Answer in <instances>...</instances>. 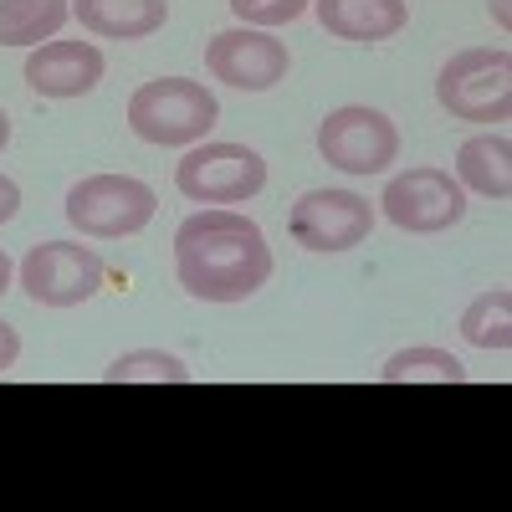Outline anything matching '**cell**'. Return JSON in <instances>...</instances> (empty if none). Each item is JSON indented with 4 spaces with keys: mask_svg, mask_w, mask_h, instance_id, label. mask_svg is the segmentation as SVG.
I'll return each instance as SVG.
<instances>
[{
    "mask_svg": "<svg viewBox=\"0 0 512 512\" xmlns=\"http://www.w3.org/2000/svg\"><path fill=\"white\" fill-rule=\"evenodd\" d=\"M175 277L200 303H246L272 277V246L241 210H200L175 231Z\"/></svg>",
    "mask_w": 512,
    "mask_h": 512,
    "instance_id": "6da1fadb",
    "label": "cell"
},
{
    "mask_svg": "<svg viewBox=\"0 0 512 512\" xmlns=\"http://www.w3.org/2000/svg\"><path fill=\"white\" fill-rule=\"evenodd\" d=\"M216 118H221V103L210 98L205 82H190V77L144 82V88L128 98V128H134L144 144H159V149L200 144L210 128H216Z\"/></svg>",
    "mask_w": 512,
    "mask_h": 512,
    "instance_id": "7a4b0ae2",
    "label": "cell"
},
{
    "mask_svg": "<svg viewBox=\"0 0 512 512\" xmlns=\"http://www.w3.org/2000/svg\"><path fill=\"white\" fill-rule=\"evenodd\" d=\"M436 98L461 123H507V113H512V57H507V47L456 52L436 77Z\"/></svg>",
    "mask_w": 512,
    "mask_h": 512,
    "instance_id": "3957f363",
    "label": "cell"
},
{
    "mask_svg": "<svg viewBox=\"0 0 512 512\" xmlns=\"http://www.w3.org/2000/svg\"><path fill=\"white\" fill-rule=\"evenodd\" d=\"M154 210H159L154 190L134 175H88L67 190V221L93 241H118L144 231Z\"/></svg>",
    "mask_w": 512,
    "mask_h": 512,
    "instance_id": "277c9868",
    "label": "cell"
},
{
    "mask_svg": "<svg viewBox=\"0 0 512 512\" xmlns=\"http://www.w3.org/2000/svg\"><path fill=\"white\" fill-rule=\"evenodd\" d=\"M175 185L195 205H241L262 195L267 159L246 144H200L175 164Z\"/></svg>",
    "mask_w": 512,
    "mask_h": 512,
    "instance_id": "5b68a950",
    "label": "cell"
},
{
    "mask_svg": "<svg viewBox=\"0 0 512 512\" xmlns=\"http://www.w3.org/2000/svg\"><path fill=\"white\" fill-rule=\"evenodd\" d=\"M108 282V262L93 246L77 241H41L21 262V287L41 308H77Z\"/></svg>",
    "mask_w": 512,
    "mask_h": 512,
    "instance_id": "8992f818",
    "label": "cell"
},
{
    "mask_svg": "<svg viewBox=\"0 0 512 512\" xmlns=\"http://www.w3.org/2000/svg\"><path fill=\"white\" fill-rule=\"evenodd\" d=\"M318 154L344 175H384L400 154V128L379 108L349 103L318 123Z\"/></svg>",
    "mask_w": 512,
    "mask_h": 512,
    "instance_id": "52a82bcc",
    "label": "cell"
},
{
    "mask_svg": "<svg viewBox=\"0 0 512 512\" xmlns=\"http://www.w3.org/2000/svg\"><path fill=\"white\" fill-rule=\"evenodd\" d=\"M384 216H390L400 231L410 236H441L451 226H461L466 216V190L436 164H415L405 175H395L379 195Z\"/></svg>",
    "mask_w": 512,
    "mask_h": 512,
    "instance_id": "ba28073f",
    "label": "cell"
},
{
    "mask_svg": "<svg viewBox=\"0 0 512 512\" xmlns=\"http://www.w3.org/2000/svg\"><path fill=\"white\" fill-rule=\"evenodd\" d=\"M205 67L216 72V82H226V88H241V93H267L277 88V82L287 77L292 57L277 36L256 31V26H236V31H221L210 36L205 47Z\"/></svg>",
    "mask_w": 512,
    "mask_h": 512,
    "instance_id": "9c48e42d",
    "label": "cell"
},
{
    "mask_svg": "<svg viewBox=\"0 0 512 512\" xmlns=\"http://www.w3.org/2000/svg\"><path fill=\"white\" fill-rule=\"evenodd\" d=\"M287 226L308 251H349L374 231V205L354 190H308L292 205Z\"/></svg>",
    "mask_w": 512,
    "mask_h": 512,
    "instance_id": "30bf717a",
    "label": "cell"
},
{
    "mask_svg": "<svg viewBox=\"0 0 512 512\" xmlns=\"http://www.w3.org/2000/svg\"><path fill=\"white\" fill-rule=\"evenodd\" d=\"M103 52L93 41H41L26 57V82L41 98H88L103 82Z\"/></svg>",
    "mask_w": 512,
    "mask_h": 512,
    "instance_id": "8fae6325",
    "label": "cell"
},
{
    "mask_svg": "<svg viewBox=\"0 0 512 512\" xmlns=\"http://www.w3.org/2000/svg\"><path fill=\"white\" fill-rule=\"evenodd\" d=\"M313 11L338 41H390L410 21L405 0H313Z\"/></svg>",
    "mask_w": 512,
    "mask_h": 512,
    "instance_id": "7c38bea8",
    "label": "cell"
},
{
    "mask_svg": "<svg viewBox=\"0 0 512 512\" xmlns=\"http://www.w3.org/2000/svg\"><path fill=\"white\" fill-rule=\"evenodd\" d=\"M82 31L108 41H144L169 21V0H72Z\"/></svg>",
    "mask_w": 512,
    "mask_h": 512,
    "instance_id": "4fadbf2b",
    "label": "cell"
},
{
    "mask_svg": "<svg viewBox=\"0 0 512 512\" xmlns=\"http://www.w3.org/2000/svg\"><path fill=\"white\" fill-rule=\"evenodd\" d=\"M456 185L477 190L487 200H507L512 195V144L507 134H477L456 149Z\"/></svg>",
    "mask_w": 512,
    "mask_h": 512,
    "instance_id": "5bb4252c",
    "label": "cell"
},
{
    "mask_svg": "<svg viewBox=\"0 0 512 512\" xmlns=\"http://www.w3.org/2000/svg\"><path fill=\"white\" fill-rule=\"evenodd\" d=\"M72 0H0V47H36L67 26Z\"/></svg>",
    "mask_w": 512,
    "mask_h": 512,
    "instance_id": "9a60e30c",
    "label": "cell"
},
{
    "mask_svg": "<svg viewBox=\"0 0 512 512\" xmlns=\"http://www.w3.org/2000/svg\"><path fill=\"white\" fill-rule=\"evenodd\" d=\"M461 333H466V344L502 354V349L512 344V292H507V287L482 292L477 303L461 313Z\"/></svg>",
    "mask_w": 512,
    "mask_h": 512,
    "instance_id": "2e32d148",
    "label": "cell"
},
{
    "mask_svg": "<svg viewBox=\"0 0 512 512\" xmlns=\"http://www.w3.org/2000/svg\"><path fill=\"white\" fill-rule=\"evenodd\" d=\"M466 369L446 349H400L379 369V384H461Z\"/></svg>",
    "mask_w": 512,
    "mask_h": 512,
    "instance_id": "e0dca14e",
    "label": "cell"
},
{
    "mask_svg": "<svg viewBox=\"0 0 512 512\" xmlns=\"http://www.w3.org/2000/svg\"><path fill=\"white\" fill-rule=\"evenodd\" d=\"M108 384H190V369L164 354V349H134V354H118L103 369Z\"/></svg>",
    "mask_w": 512,
    "mask_h": 512,
    "instance_id": "ac0fdd59",
    "label": "cell"
},
{
    "mask_svg": "<svg viewBox=\"0 0 512 512\" xmlns=\"http://www.w3.org/2000/svg\"><path fill=\"white\" fill-rule=\"evenodd\" d=\"M313 6V0H231V11L246 26H287Z\"/></svg>",
    "mask_w": 512,
    "mask_h": 512,
    "instance_id": "d6986e66",
    "label": "cell"
},
{
    "mask_svg": "<svg viewBox=\"0 0 512 512\" xmlns=\"http://www.w3.org/2000/svg\"><path fill=\"white\" fill-rule=\"evenodd\" d=\"M16 354H21V338H16V328H11L6 318H0V374L16 364Z\"/></svg>",
    "mask_w": 512,
    "mask_h": 512,
    "instance_id": "ffe728a7",
    "label": "cell"
},
{
    "mask_svg": "<svg viewBox=\"0 0 512 512\" xmlns=\"http://www.w3.org/2000/svg\"><path fill=\"white\" fill-rule=\"evenodd\" d=\"M16 210H21V185L0 175V226H6V221L16 216Z\"/></svg>",
    "mask_w": 512,
    "mask_h": 512,
    "instance_id": "44dd1931",
    "label": "cell"
},
{
    "mask_svg": "<svg viewBox=\"0 0 512 512\" xmlns=\"http://www.w3.org/2000/svg\"><path fill=\"white\" fill-rule=\"evenodd\" d=\"M11 287V262H6V251H0V292Z\"/></svg>",
    "mask_w": 512,
    "mask_h": 512,
    "instance_id": "7402d4cb",
    "label": "cell"
},
{
    "mask_svg": "<svg viewBox=\"0 0 512 512\" xmlns=\"http://www.w3.org/2000/svg\"><path fill=\"white\" fill-rule=\"evenodd\" d=\"M6 144H11V118L0 113V149H6Z\"/></svg>",
    "mask_w": 512,
    "mask_h": 512,
    "instance_id": "603a6c76",
    "label": "cell"
},
{
    "mask_svg": "<svg viewBox=\"0 0 512 512\" xmlns=\"http://www.w3.org/2000/svg\"><path fill=\"white\" fill-rule=\"evenodd\" d=\"M492 16H497V21L507 26V0H492Z\"/></svg>",
    "mask_w": 512,
    "mask_h": 512,
    "instance_id": "cb8c5ba5",
    "label": "cell"
}]
</instances>
